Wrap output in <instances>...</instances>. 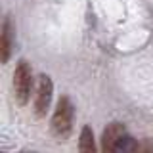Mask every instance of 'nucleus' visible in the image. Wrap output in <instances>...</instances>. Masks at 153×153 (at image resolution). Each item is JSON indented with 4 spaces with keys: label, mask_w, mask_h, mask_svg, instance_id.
<instances>
[{
    "label": "nucleus",
    "mask_w": 153,
    "mask_h": 153,
    "mask_svg": "<svg viewBox=\"0 0 153 153\" xmlns=\"http://www.w3.org/2000/svg\"><path fill=\"white\" fill-rule=\"evenodd\" d=\"M73 121H75L73 103L67 96H61L54 111V117H52V134L56 138H67L73 130Z\"/></svg>",
    "instance_id": "f257e3e1"
},
{
    "label": "nucleus",
    "mask_w": 153,
    "mask_h": 153,
    "mask_svg": "<svg viewBox=\"0 0 153 153\" xmlns=\"http://www.w3.org/2000/svg\"><path fill=\"white\" fill-rule=\"evenodd\" d=\"M33 92V73L31 65L27 61H19L13 73V98L19 105L29 102V96Z\"/></svg>",
    "instance_id": "f03ea898"
},
{
    "label": "nucleus",
    "mask_w": 153,
    "mask_h": 153,
    "mask_svg": "<svg viewBox=\"0 0 153 153\" xmlns=\"http://www.w3.org/2000/svg\"><path fill=\"white\" fill-rule=\"evenodd\" d=\"M52 94H54V84L48 75H40L36 79V94H35V115L44 117L46 111L50 109Z\"/></svg>",
    "instance_id": "7ed1b4c3"
},
{
    "label": "nucleus",
    "mask_w": 153,
    "mask_h": 153,
    "mask_svg": "<svg viewBox=\"0 0 153 153\" xmlns=\"http://www.w3.org/2000/svg\"><path fill=\"white\" fill-rule=\"evenodd\" d=\"M126 136V128L121 123H111L103 128L102 134V153H117L119 142Z\"/></svg>",
    "instance_id": "20e7f679"
},
{
    "label": "nucleus",
    "mask_w": 153,
    "mask_h": 153,
    "mask_svg": "<svg viewBox=\"0 0 153 153\" xmlns=\"http://www.w3.org/2000/svg\"><path fill=\"white\" fill-rule=\"evenodd\" d=\"M12 42H13V25L10 19H6L2 25V35H0V56L2 63H6L12 54Z\"/></svg>",
    "instance_id": "39448f33"
},
{
    "label": "nucleus",
    "mask_w": 153,
    "mask_h": 153,
    "mask_svg": "<svg viewBox=\"0 0 153 153\" xmlns=\"http://www.w3.org/2000/svg\"><path fill=\"white\" fill-rule=\"evenodd\" d=\"M79 153H98L96 147V140L90 126H84L80 132V140H79Z\"/></svg>",
    "instance_id": "423d86ee"
},
{
    "label": "nucleus",
    "mask_w": 153,
    "mask_h": 153,
    "mask_svg": "<svg viewBox=\"0 0 153 153\" xmlns=\"http://www.w3.org/2000/svg\"><path fill=\"white\" fill-rule=\"evenodd\" d=\"M138 147V142L130 136H124L121 142H119V147H117V153H134Z\"/></svg>",
    "instance_id": "0eeeda50"
},
{
    "label": "nucleus",
    "mask_w": 153,
    "mask_h": 153,
    "mask_svg": "<svg viewBox=\"0 0 153 153\" xmlns=\"http://www.w3.org/2000/svg\"><path fill=\"white\" fill-rule=\"evenodd\" d=\"M134 153H153V142L149 140V138H143V140H140Z\"/></svg>",
    "instance_id": "6e6552de"
},
{
    "label": "nucleus",
    "mask_w": 153,
    "mask_h": 153,
    "mask_svg": "<svg viewBox=\"0 0 153 153\" xmlns=\"http://www.w3.org/2000/svg\"><path fill=\"white\" fill-rule=\"evenodd\" d=\"M23 153H33V151H23Z\"/></svg>",
    "instance_id": "1a4fd4ad"
}]
</instances>
